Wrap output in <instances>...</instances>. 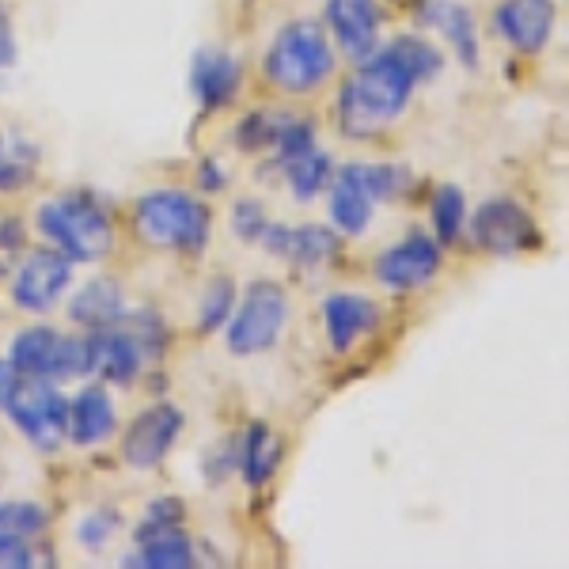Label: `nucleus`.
I'll list each match as a JSON object with an SVG mask.
<instances>
[{
  "label": "nucleus",
  "instance_id": "1a4fd4ad",
  "mask_svg": "<svg viewBox=\"0 0 569 569\" xmlns=\"http://www.w3.org/2000/svg\"><path fill=\"white\" fill-rule=\"evenodd\" d=\"M179 433H182V410L179 407H171V402H156V407L141 410L122 437L126 463L137 467V471H152V467H160L163 456L176 448Z\"/></svg>",
  "mask_w": 569,
  "mask_h": 569
},
{
  "label": "nucleus",
  "instance_id": "72a5a7b5",
  "mask_svg": "<svg viewBox=\"0 0 569 569\" xmlns=\"http://www.w3.org/2000/svg\"><path fill=\"white\" fill-rule=\"evenodd\" d=\"M266 224H270V220H266L259 201H251V198L236 201V209H232V228H236V236H240L243 243H259V236H262V228H266Z\"/></svg>",
  "mask_w": 569,
  "mask_h": 569
},
{
  "label": "nucleus",
  "instance_id": "58836bf2",
  "mask_svg": "<svg viewBox=\"0 0 569 569\" xmlns=\"http://www.w3.org/2000/svg\"><path fill=\"white\" fill-rule=\"evenodd\" d=\"M224 187V171L217 168V160L201 163V190H220Z\"/></svg>",
  "mask_w": 569,
  "mask_h": 569
},
{
  "label": "nucleus",
  "instance_id": "393cba45",
  "mask_svg": "<svg viewBox=\"0 0 569 569\" xmlns=\"http://www.w3.org/2000/svg\"><path fill=\"white\" fill-rule=\"evenodd\" d=\"M284 259H292L300 270H319V266L338 259V236L323 224H300L289 228V243H284Z\"/></svg>",
  "mask_w": 569,
  "mask_h": 569
},
{
  "label": "nucleus",
  "instance_id": "f8f14e48",
  "mask_svg": "<svg viewBox=\"0 0 569 569\" xmlns=\"http://www.w3.org/2000/svg\"><path fill=\"white\" fill-rule=\"evenodd\" d=\"M327 23L350 61L380 50V4L376 0H327Z\"/></svg>",
  "mask_w": 569,
  "mask_h": 569
},
{
  "label": "nucleus",
  "instance_id": "4be33fe9",
  "mask_svg": "<svg viewBox=\"0 0 569 569\" xmlns=\"http://www.w3.org/2000/svg\"><path fill=\"white\" fill-rule=\"evenodd\" d=\"M236 463H240L247 486H266L273 479V471H278V463H281V445L273 440V433L262 426V421L247 426L243 448L236 452Z\"/></svg>",
  "mask_w": 569,
  "mask_h": 569
},
{
  "label": "nucleus",
  "instance_id": "20e7f679",
  "mask_svg": "<svg viewBox=\"0 0 569 569\" xmlns=\"http://www.w3.org/2000/svg\"><path fill=\"white\" fill-rule=\"evenodd\" d=\"M213 217L187 190H152L137 201V232L152 247H171V251H201L209 243Z\"/></svg>",
  "mask_w": 569,
  "mask_h": 569
},
{
  "label": "nucleus",
  "instance_id": "f3484780",
  "mask_svg": "<svg viewBox=\"0 0 569 569\" xmlns=\"http://www.w3.org/2000/svg\"><path fill=\"white\" fill-rule=\"evenodd\" d=\"M421 23L433 27L437 34H445L452 42V50L460 53L467 69L479 66V23H475L471 8L460 0H421Z\"/></svg>",
  "mask_w": 569,
  "mask_h": 569
},
{
  "label": "nucleus",
  "instance_id": "6ab92c4d",
  "mask_svg": "<svg viewBox=\"0 0 569 569\" xmlns=\"http://www.w3.org/2000/svg\"><path fill=\"white\" fill-rule=\"evenodd\" d=\"M69 319L88 330H107L118 327L126 319V297L122 284L114 278H96L88 284H80L69 300Z\"/></svg>",
  "mask_w": 569,
  "mask_h": 569
},
{
  "label": "nucleus",
  "instance_id": "c85d7f7f",
  "mask_svg": "<svg viewBox=\"0 0 569 569\" xmlns=\"http://www.w3.org/2000/svg\"><path fill=\"white\" fill-rule=\"evenodd\" d=\"M232 308H236V284L232 278H213L201 297V308H198V327L201 335H213L232 319Z\"/></svg>",
  "mask_w": 569,
  "mask_h": 569
},
{
  "label": "nucleus",
  "instance_id": "bb28decb",
  "mask_svg": "<svg viewBox=\"0 0 569 569\" xmlns=\"http://www.w3.org/2000/svg\"><path fill=\"white\" fill-rule=\"evenodd\" d=\"M372 201L361 194L350 182L335 179V194H330V217H335L338 232L342 236H361L372 220Z\"/></svg>",
  "mask_w": 569,
  "mask_h": 569
},
{
  "label": "nucleus",
  "instance_id": "5701e85b",
  "mask_svg": "<svg viewBox=\"0 0 569 569\" xmlns=\"http://www.w3.org/2000/svg\"><path fill=\"white\" fill-rule=\"evenodd\" d=\"M53 350H58V330L31 327L12 342V357L8 361L16 365V372L23 380H53Z\"/></svg>",
  "mask_w": 569,
  "mask_h": 569
},
{
  "label": "nucleus",
  "instance_id": "0eeeda50",
  "mask_svg": "<svg viewBox=\"0 0 569 569\" xmlns=\"http://www.w3.org/2000/svg\"><path fill=\"white\" fill-rule=\"evenodd\" d=\"M475 243L490 254H520L528 247L539 243L536 220L520 201L512 198H490L479 206V213L471 217Z\"/></svg>",
  "mask_w": 569,
  "mask_h": 569
},
{
  "label": "nucleus",
  "instance_id": "2eb2a0df",
  "mask_svg": "<svg viewBox=\"0 0 569 569\" xmlns=\"http://www.w3.org/2000/svg\"><path fill=\"white\" fill-rule=\"evenodd\" d=\"M323 323H327L330 350L346 353L380 323V308H376V300L361 297V292H335L323 305Z\"/></svg>",
  "mask_w": 569,
  "mask_h": 569
},
{
  "label": "nucleus",
  "instance_id": "cd10ccee",
  "mask_svg": "<svg viewBox=\"0 0 569 569\" xmlns=\"http://www.w3.org/2000/svg\"><path fill=\"white\" fill-rule=\"evenodd\" d=\"M433 232L437 243H456L463 232V220H467V198L460 187H440L433 198Z\"/></svg>",
  "mask_w": 569,
  "mask_h": 569
},
{
  "label": "nucleus",
  "instance_id": "7ed1b4c3",
  "mask_svg": "<svg viewBox=\"0 0 569 569\" xmlns=\"http://www.w3.org/2000/svg\"><path fill=\"white\" fill-rule=\"evenodd\" d=\"M335 72V50H330L323 27L316 20H292L284 23L266 53V80L292 96H305L327 84Z\"/></svg>",
  "mask_w": 569,
  "mask_h": 569
},
{
  "label": "nucleus",
  "instance_id": "f257e3e1",
  "mask_svg": "<svg viewBox=\"0 0 569 569\" xmlns=\"http://www.w3.org/2000/svg\"><path fill=\"white\" fill-rule=\"evenodd\" d=\"M445 69V53L429 39L402 34L383 50L369 53L350 84L338 91V126L346 137H372L407 110L421 80Z\"/></svg>",
  "mask_w": 569,
  "mask_h": 569
},
{
  "label": "nucleus",
  "instance_id": "39448f33",
  "mask_svg": "<svg viewBox=\"0 0 569 569\" xmlns=\"http://www.w3.org/2000/svg\"><path fill=\"white\" fill-rule=\"evenodd\" d=\"M289 323V297L278 281H251L243 292V305L232 308V323H228V350L236 357L266 353L281 338Z\"/></svg>",
  "mask_w": 569,
  "mask_h": 569
},
{
  "label": "nucleus",
  "instance_id": "9d476101",
  "mask_svg": "<svg viewBox=\"0 0 569 569\" xmlns=\"http://www.w3.org/2000/svg\"><path fill=\"white\" fill-rule=\"evenodd\" d=\"M440 270V243L429 240L421 232H410L407 240L391 243L388 251L376 262V278H380L388 289H421L437 278Z\"/></svg>",
  "mask_w": 569,
  "mask_h": 569
},
{
  "label": "nucleus",
  "instance_id": "ddd939ff",
  "mask_svg": "<svg viewBox=\"0 0 569 569\" xmlns=\"http://www.w3.org/2000/svg\"><path fill=\"white\" fill-rule=\"evenodd\" d=\"M50 525V512L39 501H4L0 505V569L34 566V536Z\"/></svg>",
  "mask_w": 569,
  "mask_h": 569
},
{
  "label": "nucleus",
  "instance_id": "4468645a",
  "mask_svg": "<svg viewBox=\"0 0 569 569\" xmlns=\"http://www.w3.org/2000/svg\"><path fill=\"white\" fill-rule=\"evenodd\" d=\"M137 539V555L126 558V566H141V569H190L198 562L194 543L187 539L182 525H160L149 520L133 531Z\"/></svg>",
  "mask_w": 569,
  "mask_h": 569
},
{
  "label": "nucleus",
  "instance_id": "a878e982",
  "mask_svg": "<svg viewBox=\"0 0 569 569\" xmlns=\"http://www.w3.org/2000/svg\"><path fill=\"white\" fill-rule=\"evenodd\" d=\"M281 171H284V179H289V187H292V194H297V201L319 198L327 190L330 176H335V168H330V156L319 152V149H311L305 156H297V160L281 163Z\"/></svg>",
  "mask_w": 569,
  "mask_h": 569
},
{
  "label": "nucleus",
  "instance_id": "b1692460",
  "mask_svg": "<svg viewBox=\"0 0 569 569\" xmlns=\"http://www.w3.org/2000/svg\"><path fill=\"white\" fill-rule=\"evenodd\" d=\"M338 179L361 190L372 206H380V201L402 194V190L410 187V171L395 168V163H346V168L338 171Z\"/></svg>",
  "mask_w": 569,
  "mask_h": 569
},
{
  "label": "nucleus",
  "instance_id": "aec40b11",
  "mask_svg": "<svg viewBox=\"0 0 569 569\" xmlns=\"http://www.w3.org/2000/svg\"><path fill=\"white\" fill-rule=\"evenodd\" d=\"M118 415H114V402L103 388H84L77 399L69 402V437L72 445L91 448V445H103V440L114 433Z\"/></svg>",
  "mask_w": 569,
  "mask_h": 569
},
{
  "label": "nucleus",
  "instance_id": "412c9836",
  "mask_svg": "<svg viewBox=\"0 0 569 569\" xmlns=\"http://www.w3.org/2000/svg\"><path fill=\"white\" fill-rule=\"evenodd\" d=\"M42 152L27 141L23 133L0 130V190L16 194V190L31 187V179L39 176Z\"/></svg>",
  "mask_w": 569,
  "mask_h": 569
},
{
  "label": "nucleus",
  "instance_id": "e433bc0d",
  "mask_svg": "<svg viewBox=\"0 0 569 569\" xmlns=\"http://www.w3.org/2000/svg\"><path fill=\"white\" fill-rule=\"evenodd\" d=\"M16 58V39H12V20H8V8L0 0V69L12 66Z\"/></svg>",
  "mask_w": 569,
  "mask_h": 569
},
{
  "label": "nucleus",
  "instance_id": "c9c22d12",
  "mask_svg": "<svg viewBox=\"0 0 569 569\" xmlns=\"http://www.w3.org/2000/svg\"><path fill=\"white\" fill-rule=\"evenodd\" d=\"M182 517H187V509L176 498H160L149 505V520H160V525H182Z\"/></svg>",
  "mask_w": 569,
  "mask_h": 569
},
{
  "label": "nucleus",
  "instance_id": "a211bd4d",
  "mask_svg": "<svg viewBox=\"0 0 569 569\" xmlns=\"http://www.w3.org/2000/svg\"><path fill=\"white\" fill-rule=\"evenodd\" d=\"M88 350H91V372H103L110 383H133L137 372H141L144 353L122 323L107 330H91Z\"/></svg>",
  "mask_w": 569,
  "mask_h": 569
},
{
  "label": "nucleus",
  "instance_id": "4c0bfd02",
  "mask_svg": "<svg viewBox=\"0 0 569 569\" xmlns=\"http://www.w3.org/2000/svg\"><path fill=\"white\" fill-rule=\"evenodd\" d=\"M20 380H23V376L16 372L12 361H0V410H8V402H12L16 388H20Z\"/></svg>",
  "mask_w": 569,
  "mask_h": 569
},
{
  "label": "nucleus",
  "instance_id": "423d86ee",
  "mask_svg": "<svg viewBox=\"0 0 569 569\" xmlns=\"http://www.w3.org/2000/svg\"><path fill=\"white\" fill-rule=\"evenodd\" d=\"M8 418L42 452L58 448L69 437V399L58 388H50V380H20L12 402H8Z\"/></svg>",
  "mask_w": 569,
  "mask_h": 569
},
{
  "label": "nucleus",
  "instance_id": "2f4dec72",
  "mask_svg": "<svg viewBox=\"0 0 569 569\" xmlns=\"http://www.w3.org/2000/svg\"><path fill=\"white\" fill-rule=\"evenodd\" d=\"M281 118L284 114H270V110H254V114L240 118V126H236V144H240L243 152L273 149V137L281 130Z\"/></svg>",
  "mask_w": 569,
  "mask_h": 569
},
{
  "label": "nucleus",
  "instance_id": "f704fd0d",
  "mask_svg": "<svg viewBox=\"0 0 569 569\" xmlns=\"http://www.w3.org/2000/svg\"><path fill=\"white\" fill-rule=\"evenodd\" d=\"M118 531V512H91V517H84V525L77 528V536H80V543H84L88 550H99V547H107V539Z\"/></svg>",
  "mask_w": 569,
  "mask_h": 569
},
{
  "label": "nucleus",
  "instance_id": "9b49d317",
  "mask_svg": "<svg viewBox=\"0 0 569 569\" xmlns=\"http://www.w3.org/2000/svg\"><path fill=\"white\" fill-rule=\"evenodd\" d=\"M555 0H501L493 12V27L512 50L539 53L555 34Z\"/></svg>",
  "mask_w": 569,
  "mask_h": 569
},
{
  "label": "nucleus",
  "instance_id": "f03ea898",
  "mask_svg": "<svg viewBox=\"0 0 569 569\" xmlns=\"http://www.w3.org/2000/svg\"><path fill=\"white\" fill-rule=\"evenodd\" d=\"M39 232L72 262H96L114 251V224L84 190L46 201L39 209Z\"/></svg>",
  "mask_w": 569,
  "mask_h": 569
},
{
  "label": "nucleus",
  "instance_id": "c756f323",
  "mask_svg": "<svg viewBox=\"0 0 569 569\" xmlns=\"http://www.w3.org/2000/svg\"><path fill=\"white\" fill-rule=\"evenodd\" d=\"M126 330H130V338L137 346H141L144 357L152 353H163V346H168V323L160 319V311L152 308H137V311H126Z\"/></svg>",
  "mask_w": 569,
  "mask_h": 569
},
{
  "label": "nucleus",
  "instance_id": "6e6552de",
  "mask_svg": "<svg viewBox=\"0 0 569 569\" xmlns=\"http://www.w3.org/2000/svg\"><path fill=\"white\" fill-rule=\"evenodd\" d=\"M72 259L58 251V247H39L23 259V266L16 270V281H12V300L20 305L23 311H50L66 297L69 281H72Z\"/></svg>",
  "mask_w": 569,
  "mask_h": 569
},
{
  "label": "nucleus",
  "instance_id": "7c9ffc66",
  "mask_svg": "<svg viewBox=\"0 0 569 569\" xmlns=\"http://www.w3.org/2000/svg\"><path fill=\"white\" fill-rule=\"evenodd\" d=\"M316 149V126L308 118H297V114H284L281 118V130L273 137V152H278V168L297 156H305Z\"/></svg>",
  "mask_w": 569,
  "mask_h": 569
},
{
  "label": "nucleus",
  "instance_id": "dca6fc26",
  "mask_svg": "<svg viewBox=\"0 0 569 569\" xmlns=\"http://www.w3.org/2000/svg\"><path fill=\"white\" fill-rule=\"evenodd\" d=\"M240 61L224 50H198L194 66H190V91L206 110H220L236 99L240 91Z\"/></svg>",
  "mask_w": 569,
  "mask_h": 569
},
{
  "label": "nucleus",
  "instance_id": "473e14b6",
  "mask_svg": "<svg viewBox=\"0 0 569 569\" xmlns=\"http://www.w3.org/2000/svg\"><path fill=\"white\" fill-rule=\"evenodd\" d=\"M91 372V350L88 338L80 335H58V350H53V380H77Z\"/></svg>",
  "mask_w": 569,
  "mask_h": 569
}]
</instances>
